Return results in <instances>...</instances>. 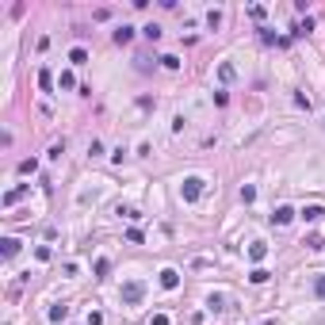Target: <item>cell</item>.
<instances>
[{"label":"cell","instance_id":"cell-17","mask_svg":"<svg viewBox=\"0 0 325 325\" xmlns=\"http://www.w3.org/2000/svg\"><path fill=\"white\" fill-rule=\"evenodd\" d=\"M39 84H42V88H50V84H54V73H50V69H39Z\"/></svg>","mask_w":325,"mask_h":325},{"label":"cell","instance_id":"cell-15","mask_svg":"<svg viewBox=\"0 0 325 325\" xmlns=\"http://www.w3.org/2000/svg\"><path fill=\"white\" fill-rule=\"evenodd\" d=\"M107 272H111V260H107V256H100V260H96V276H100V280H104Z\"/></svg>","mask_w":325,"mask_h":325},{"label":"cell","instance_id":"cell-27","mask_svg":"<svg viewBox=\"0 0 325 325\" xmlns=\"http://www.w3.org/2000/svg\"><path fill=\"white\" fill-rule=\"evenodd\" d=\"M88 153H92V157H100V153H104V142H96V138H92V142H88Z\"/></svg>","mask_w":325,"mask_h":325},{"label":"cell","instance_id":"cell-24","mask_svg":"<svg viewBox=\"0 0 325 325\" xmlns=\"http://www.w3.org/2000/svg\"><path fill=\"white\" fill-rule=\"evenodd\" d=\"M314 295L325 298V276H318V280H314Z\"/></svg>","mask_w":325,"mask_h":325},{"label":"cell","instance_id":"cell-14","mask_svg":"<svg viewBox=\"0 0 325 325\" xmlns=\"http://www.w3.org/2000/svg\"><path fill=\"white\" fill-rule=\"evenodd\" d=\"M218 77L230 84V81H234V65H230V61H222V65H218Z\"/></svg>","mask_w":325,"mask_h":325},{"label":"cell","instance_id":"cell-9","mask_svg":"<svg viewBox=\"0 0 325 325\" xmlns=\"http://www.w3.org/2000/svg\"><path fill=\"white\" fill-rule=\"evenodd\" d=\"M322 214H325V207H318V203H310V207H302V218H306V222H318Z\"/></svg>","mask_w":325,"mask_h":325},{"label":"cell","instance_id":"cell-22","mask_svg":"<svg viewBox=\"0 0 325 325\" xmlns=\"http://www.w3.org/2000/svg\"><path fill=\"white\" fill-rule=\"evenodd\" d=\"M207 306H210V310H222V306H226V298H222V295H210Z\"/></svg>","mask_w":325,"mask_h":325},{"label":"cell","instance_id":"cell-10","mask_svg":"<svg viewBox=\"0 0 325 325\" xmlns=\"http://www.w3.org/2000/svg\"><path fill=\"white\" fill-rule=\"evenodd\" d=\"M69 61H73V65H84V61H88V50H84V46H73V50H69Z\"/></svg>","mask_w":325,"mask_h":325},{"label":"cell","instance_id":"cell-31","mask_svg":"<svg viewBox=\"0 0 325 325\" xmlns=\"http://www.w3.org/2000/svg\"><path fill=\"white\" fill-rule=\"evenodd\" d=\"M153 325H168V314H153Z\"/></svg>","mask_w":325,"mask_h":325},{"label":"cell","instance_id":"cell-32","mask_svg":"<svg viewBox=\"0 0 325 325\" xmlns=\"http://www.w3.org/2000/svg\"><path fill=\"white\" fill-rule=\"evenodd\" d=\"M322 126H325V119H322Z\"/></svg>","mask_w":325,"mask_h":325},{"label":"cell","instance_id":"cell-18","mask_svg":"<svg viewBox=\"0 0 325 325\" xmlns=\"http://www.w3.org/2000/svg\"><path fill=\"white\" fill-rule=\"evenodd\" d=\"M252 199H256V188H252V184H245V188H241V203H252Z\"/></svg>","mask_w":325,"mask_h":325},{"label":"cell","instance_id":"cell-1","mask_svg":"<svg viewBox=\"0 0 325 325\" xmlns=\"http://www.w3.org/2000/svg\"><path fill=\"white\" fill-rule=\"evenodd\" d=\"M119 298H122V306H138V302L146 298V283L142 280H126L122 291H119Z\"/></svg>","mask_w":325,"mask_h":325},{"label":"cell","instance_id":"cell-16","mask_svg":"<svg viewBox=\"0 0 325 325\" xmlns=\"http://www.w3.org/2000/svg\"><path fill=\"white\" fill-rule=\"evenodd\" d=\"M268 276H272V272H264V268H252V272H249L252 283H268Z\"/></svg>","mask_w":325,"mask_h":325},{"label":"cell","instance_id":"cell-5","mask_svg":"<svg viewBox=\"0 0 325 325\" xmlns=\"http://www.w3.org/2000/svg\"><path fill=\"white\" fill-rule=\"evenodd\" d=\"M291 218H295V210H291V207H276V210H272V222H276V226H287Z\"/></svg>","mask_w":325,"mask_h":325},{"label":"cell","instance_id":"cell-8","mask_svg":"<svg viewBox=\"0 0 325 325\" xmlns=\"http://www.w3.org/2000/svg\"><path fill=\"white\" fill-rule=\"evenodd\" d=\"M302 245H306L310 252H322V249H325V237H322V234H306V241H302Z\"/></svg>","mask_w":325,"mask_h":325},{"label":"cell","instance_id":"cell-19","mask_svg":"<svg viewBox=\"0 0 325 325\" xmlns=\"http://www.w3.org/2000/svg\"><path fill=\"white\" fill-rule=\"evenodd\" d=\"M310 31H314V19H310V15H306V19H302V23H298V27H295V35H310Z\"/></svg>","mask_w":325,"mask_h":325},{"label":"cell","instance_id":"cell-2","mask_svg":"<svg viewBox=\"0 0 325 325\" xmlns=\"http://www.w3.org/2000/svg\"><path fill=\"white\" fill-rule=\"evenodd\" d=\"M180 195H184L188 203H195V199L203 195V176H188L184 184H180Z\"/></svg>","mask_w":325,"mask_h":325},{"label":"cell","instance_id":"cell-25","mask_svg":"<svg viewBox=\"0 0 325 325\" xmlns=\"http://www.w3.org/2000/svg\"><path fill=\"white\" fill-rule=\"evenodd\" d=\"M207 23H210V31L222 27V12H207Z\"/></svg>","mask_w":325,"mask_h":325},{"label":"cell","instance_id":"cell-28","mask_svg":"<svg viewBox=\"0 0 325 325\" xmlns=\"http://www.w3.org/2000/svg\"><path fill=\"white\" fill-rule=\"evenodd\" d=\"M92 19H100V23H104V19H111V8H96V12H92Z\"/></svg>","mask_w":325,"mask_h":325},{"label":"cell","instance_id":"cell-23","mask_svg":"<svg viewBox=\"0 0 325 325\" xmlns=\"http://www.w3.org/2000/svg\"><path fill=\"white\" fill-rule=\"evenodd\" d=\"M119 214H122V218H130V222H138V218H142V214H138L134 207H119Z\"/></svg>","mask_w":325,"mask_h":325},{"label":"cell","instance_id":"cell-20","mask_svg":"<svg viewBox=\"0 0 325 325\" xmlns=\"http://www.w3.org/2000/svg\"><path fill=\"white\" fill-rule=\"evenodd\" d=\"M161 65H164V69H180V58H176V54H164Z\"/></svg>","mask_w":325,"mask_h":325},{"label":"cell","instance_id":"cell-6","mask_svg":"<svg viewBox=\"0 0 325 325\" xmlns=\"http://www.w3.org/2000/svg\"><path fill=\"white\" fill-rule=\"evenodd\" d=\"M0 252H4V260H12L15 252H19V241H15V237H4V241H0Z\"/></svg>","mask_w":325,"mask_h":325},{"label":"cell","instance_id":"cell-26","mask_svg":"<svg viewBox=\"0 0 325 325\" xmlns=\"http://www.w3.org/2000/svg\"><path fill=\"white\" fill-rule=\"evenodd\" d=\"M58 84H61V88H73L77 81H73V73H61V77H58Z\"/></svg>","mask_w":325,"mask_h":325},{"label":"cell","instance_id":"cell-21","mask_svg":"<svg viewBox=\"0 0 325 325\" xmlns=\"http://www.w3.org/2000/svg\"><path fill=\"white\" fill-rule=\"evenodd\" d=\"M146 39H149V42H157V39H161V27H157V23H149V27H146Z\"/></svg>","mask_w":325,"mask_h":325},{"label":"cell","instance_id":"cell-30","mask_svg":"<svg viewBox=\"0 0 325 325\" xmlns=\"http://www.w3.org/2000/svg\"><path fill=\"white\" fill-rule=\"evenodd\" d=\"M88 325H104V314H100V310H92V314H88Z\"/></svg>","mask_w":325,"mask_h":325},{"label":"cell","instance_id":"cell-13","mask_svg":"<svg viewBox=\"0 0 325 325\" xmlns=\"http://www.w3.org/2000/svg\"><path fill=\"white\" fill-rule=\"evenodd\" d=\"M65 318H69V306H65V302L50 306V322H65Z\"/></svg>","mask_w":325,"mask_h":325},{"label":"cell","instance_id":"cell-4","mask_svg":"<svg viewBox=\"0 0 325 325\" xmlns=\"http://www.w3.org/2000/svg\"><path fill=\"white\" fill-rule=\"evenodd\" d=\"M111 39H115L119 46H126V42L134 39V27H130V23H122V27H115V35H111Z\"/></svg>","mask_w":325,"mask_h":325},{"label":"cell","instance_id":"cell-29","mask_svg":"<svg viewBox=\"0 0 325 325\" xmlns=\"http://www.w3.org/2000/svg\"><path fill=\"white\" fill-rule=\"evenodd\" d=\"M126 241H130V245H142V230H126Z\"/></svg>","mask_w":325,"mask_h":325},{"label":"cell","instance_id":"cell-12","mask_svg":"<svg viewBox=\"0 0 325 325\" xmlns=\"http://www.w3.org/2000/svg\"><path fill=\"white\" fill-rule=\"evenodd\" d=\"M27 195V188H12V192H4V207H12V203H19Z\"/></svg>","mask_w":325,"mask_h":325},{"label":"cell","instance_id":"cell-3","mask_svg":"<svg viewBox=\"0 0 325 325\" xmlns=\"http://www.w3.org/2000/svg\"><path fill=\"white\" fill-rule=\"evenodd\" d=\"M157 283H161L164 291H176V287H180V272H176V268H164L161 276H157Z\"/></svg>","mask_w":325,"mask_h":325},{"label":"cell","instance_id":"cell-11","mask_svg":"<svg viewBox=\"0 0 325 325\" xmlns=\"http://www.w3.org/2000/svg\"><path fill=\"white\" fill-rule=\"evenodd\" d=\"M35 172H39V161H35V157L19 161V176H35Z\"/></svg>","mask_w":325,"mask_h":325},{"label":"cell","instance_id":"cell-7","mask_svg":"<svg viewBox=\"0 0 325 325\" xmlns=\"http://www.w3.org/2000/svg\"><path fill=\"white\" fill-rule=\"evenodd\" d=\"M264 256H268V245H264V241H252V245H249V260H256V264H260Z\"/></svg>","mask_w":325,"mask_h":325}]
</instances>
